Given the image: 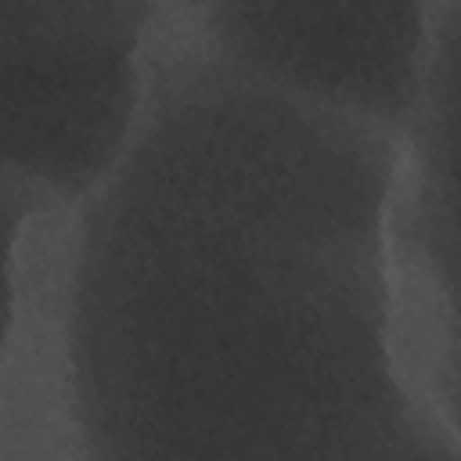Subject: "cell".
<instances>
[{"label": "cell", "mask_w": 461, "mask_h": 461, "mask_svg": "<svg viewBox=\"0 0 461 461\" xmlns=\"http://www.w3.org/2000/svg\"><path fill=\"white\" fill-rule=\"evenodd\" d=\"M76 216V209H61L4 180V461H83L68 367V263Z\"/></svg>", "instance_id": "cell-5"}, {"label": "cell", "mask_w": 461, "mask_h": 461, "mask_svg": "<svg viewBox=\"0 0 461 461\" xmlns=\"http://www.w3.org/2000/svg\"><path fill=\"white\" fill-rule=\"evenodd\" d=\"M396 173L400 137L158 4L144 122L72 234L83 461H461L403 335Z\"/></svg>", "instance_id": "cell-1"}, {"label": "cell", "mask_w": 461, "mask_h": 461, "mask_svg": "<svg viewBox=\"0 0 461 461\" xmlns=\"http://www.w3.org/2000/svg\"><path fill=\"white\" fill-rule=\"evenodd\" d=\"M155 0H0L4 180L83 209L122 166L151 97Z\"/></svg>", "instance_id": "cell-2"}, {"label": "cell", "mask_w": 461, "mask_h": 461, "mask_svg": "<svg viewBox=\"0 0 461 461\" xmlns=\"http://www.w3.org/2000/svg\"><path fill=\"white\" fill-rule=\"evenodd\" d=\"M393 245L411 364L461 439V0L436 4L425 94L400 137Z\"/></svg>", "instance_id": "cell-4"}, {"label": "cell", "mask_w": 461, "mask_h": 461, "mask_svg": "<svg viewBox=\"0 0 461 461\" xmlns=\"http://www.w3.org/2000/svg\"><path fill=\"white\" fill-rule=\"evenodd\" d=\"M173 4L212 58L281 94L393 137L418 115L436 4Z\"/></svg>", "instance_id": "cell-3"}]
</instances>
